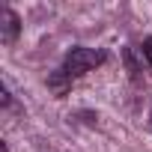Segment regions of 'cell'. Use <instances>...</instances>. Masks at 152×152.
Instances as JSON below:
<instances>
[{"mask_svg": "<svg viewBox=\"0 0 152 152\" xmlns=\"http://www.w3.org/2000/svg\"><path fill=\"white\" fill-rule=\"evenodd\" d=\"M104 60H107V54H104V51L84 48V45L72 48V51L63 57L60 69H57V72H51V78H48V90H51L57 99H63V96H66V90L72 87V81H78V78H84L87 72L99 69Z\"/></svg>", "mask_w": 152, "mask_h": 152, "instance_id": "1", "label": "cell"}, {"mask_svg": "<svg viewBox=\"0 0 152 152\" xmlns=\"http://www.w3.org/2000/svg\"><path fill=\"white\" fill-rule=\"evenodd\" d=\"M143 57H146V63L152 66V36H149V39H143Z\"/></svg>", "mask_w": 152, "mask_h": 152, "instance_id": "3", "label": "cell"}, {"mask_svg": "<svg viewBox=\"0 0 152 152\" xmlns=\"http://www.w3.org/2000/svg\"><path fill=\"white\" fill-rule=\"evenodd\" d=\"M0 39H3L6 45H15V39H18V30H21V21H18V15L9 9V6H3V12H0Z\"/></svg>", "mask_w": 152, "mask_h": 152, "instance_id": "2", "label": "cell"}, {"mask_svg": "<svg viewBox=\"0 0 152 152\" xmlns=\"http://www.w3.org/2000/svg\"><path fill=\"white\" fill-rule=\"evenodd\" d=\"M149 128H152V113H149Z\"/></svg>", "mask_w": 152, "mask_h": 152, "instance_id": "4", "label": "cell"}]
</instances>
